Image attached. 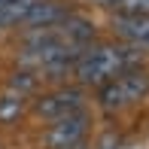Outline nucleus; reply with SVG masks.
<instances>
[{
  "label": "nucleus",
  "instance_id": "obj_1",
  "mask_svg": "<svg viewBox=\"0 0 149 149\" xmlns=\"http://www.w3.org/2000/svg\"><path fill=\"white\" fill-rule=\"evenodd\" d=\"M143 61V52L137 46L131 49H116V46H100V49H91L79 58L76 64V76L82 82H104L110 76H122L131 67H137Z\"/></svg>",
  "mask_w": 149,
  "mask_h": 149
},
{
  "label": "nucleus",
  "instance_id": "obj_2",
  "mask_svg": "<svg viewBox=\"0 0 149 149\" xmlns=\"http://www.w3.org/2000/svg\"><path fill=\"white\" fill-rule=\"evenodd\" d=\"M149 91V76L146 73H122L113 82L100 88V107L104 110H122V107L140 100Z\"/></svg>",
  "mask_w": 149,
  "mask_h": 149
},
{
  "label": "nucleus",
  "instance_id": "obj_3",
  "mask_svg": "<svg viewBox=\"0 0 149 149\" xmlns=\"http://www.w3.org/2000/svg\"><path fill=\"white\" fill-rule=\"evenodd\" d=\"M82 104H85L82 91L64 88V91H55V94H49V97H43L37 104V113L43 119L58 122V119H64V116H76V113H82Z\"/></svg>",
  "mask_w": 149,
  "mask_h": 149
},
{
  "label": "nucleus",
  "instance_id": "obj_4",
  "mask_svg": "<svg viewBox=\"0 0 149 149\" xmlns=\"http://www.w3.org/2000/svg\"><path fill=\"white\" fill-rule=\"evenodd\" d=\"M82 137H85V116L76 113V116L58 119L55 125L46 131V146L49 149H70V146H76Z\"/></svg>",
  "mask_w": 149,
  "mask_h": 149
},
{
  "label": "nucleus",
  "instance_id": "obj_5",
  "mask_svg": "<svg viewBox=\"0 0 149 149\" xmlns=\"http://www.w3.org/2000/svg\"><path fill=\"white\" fill-rule=\"evenodd\" d=\"M113 28H116V33H122L125 40H131L137 49L149 46V15H125V12H119L116 22H113Z\"/></svg>",
  "mask_w": 149,
  "mask_h": 149
},
{
  "label": "nucleus",
  "instance_id": "obj_6",
  "mask_svg": "<svg viewBox=\"0 0 149 149\" xmlns=\"http://www.w3.org/2000/svg\"><path fill=\"white\" fill-rule=\"evenodd\" d=\"M61 18H67V9L55 0H40L37 6L24 15L22 24H33V28H49V24H58Z\"/></svg>",
  "mask_w": 149,
  "mask_h": 149
},
{
  "label": "nucleus",
  "instance_id": "obj_7",
  "mask_svg": "<svg viewBox=\"0 0 149 149\" xmlns=\"http://www.w3.org/2000/svg\"><path fill=\"white\" fill-rule=\"evenodd\" d=\"M55 31H58L70 46H85L88 40H94V28H91L88 22H82V18H73V15L61 18V22L55 24Z\"/></svg>",
  "mask_w": 149,
  "mask_h": 149
},
{
  "label": "nucleus",
  "instance_id": "obj_8",
  "mask_svg": "<svg viewBox=\"0 0 149 149\" xmlns=\"http://www.w3.org/2000/svg\"><path fill=\"white\" fill-rule=\"evenodd\" d=\"M37 3H40V0H12V3L0 6V28H3V24H18V22H24V15H28Z\"/></svg>",
  "mask_w": 149,
  "mask_h": 149
},
{
  "label": "nucleus",
  "instance_id": "obj_9",
  "mask_svg": "<svg viewBox=\"0 0 149 149\" xmlns=\"http://www.w3.org/2000/svg\"><path fill=\"white\" fill-rule=\"evenodd\" d=\"M22 110H24V97H22L18 91H9L6 97H0V122L18 119V116H22Z\"/></svg>",
  "mask_w": 149,
  "mask_h": 149
},
{
  "label": "nucleus",
  "instance_id": "obj_10",
  "mask_svg": "<svg viewBox=\"0 0 149 149\" xmlns=\"http://www.w3.org/2000/svg\"><path fill=\"white\" fill-rule=\"evenodd\" d=\"M125 15H149V0H119Z\"/></svg>",
  "mask_w": 149,
  "mask_h": 149
},
{
  "label": "nucleus",
  "instance_id": "obj_11",
  "mask_svg": "<svg viewBox=\"0 0 149 149\" xmlns=\"http://www.w3.org/2000/svg\"><path fill=\"white\" fill-rule=\"evenodd\" d=\"M33 85H37V76H33V73H15V76H12V91H18V94L31 91Z\"/></svg>",
  "mask_w": 149,
  "mask_h": 149
},
{
  "label": "nucleus",
  "instance_id": "obj_12",
  "mask_svg": "<svg viewBox=\"0 0 149 149\" xmlns=\"http://www.w3.org/2000/svg\"><path fill=\"white\" fill-rule=\"evenodd\" d=\"M100 149H119V140H116V134H107V137H104V143H100Z\"/></svg>",
  "mask_w": 149,
  "mask_h": 149
},
{
  "label": "nucleus",
  "instance_id": "obj_13",
  "mask_svg": "<svg viewBox=\"0 0 149 149\" xmlns=\"http://www.w3.org/2000/svg\"><path fill=\"white\" fill-rule=\"evenodd\" d=\"M70 149H85V146H82V143H76V146H70Z\"/></svg>",
  "mask_w": 149,
  "mask_h": 149
},
{
  "label": "nucleus",
  "instance_id": "obj_14",
  "mask_svg": "<svg viewBox=\"0 0 149 149\" xmlns=\"http://www.w3.org/2000/svg\"><path fill=\"white\" fill-rule=\"evenodd\" d=\"M6 3H12V0H0V6H6Z\"/></svg>",
  "mask_w": 149,
  "mask_h": 149
},
{
  "label": "nucleus",
  "instance_id": "obj_15",
  "mask_svg": "<svg viewBox=\"0 0 149 149\" xmlns=\"http://www.w3.org/2000/svg\"><path fill=\"white\" fill-rule=\"evenodd\" d=\"M107 3H119V0H107Z\"/></svg>",
  "mask_w": 149,
  "mask_h": 149
}]
</instances>
